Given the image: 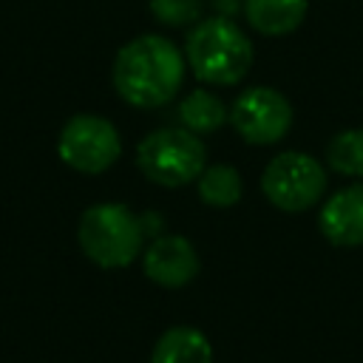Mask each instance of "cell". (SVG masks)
Masks as SVG:
<instances>
[{
  "instance_id": "obj_1",
  "label": "cell",
  "mask_w": 363,
  "mask_h": 363,
  "mask_svg": "<svg viewBox=\"0 0 363 363\" xmlns=\"http://www.w3.org/2000/svg\"><path fill=\"white\" fill-rule=\"evenodd\" d=\"M182 79V51L159 34H142L125 43L113 60V88L133 108H159L170 102Z\"/></svg>"
},
{
  "instance_id": "obj_2",
  "label": "cell",
  "mask_w": 363,
  "mask_h": 363,
  "mask_svg": "<svg viewBox=\"0 0 363 363\" xmlns=\"http://www.w3.org/2000/svg\"><path fill=\"white\" fill-rule=\"evenodd\" d=\"M147 216H136L119 201H102L82 213L77 241L88 261L102 269H122L136 261L147 235Z\"/></svg>"
},
{
  "instance_id": "obj_3",
  "label": "cell",
  "mask_w": 363,
  "mask_h": 363,
  "mask_svg": "<svg viewBox=\"0 0 363 363\" xmlns=\"http://www.w3.org/2000/svg\"><path fill=\"white\" fill-rule=\"evenodd\" d=\"M196 79L210 85H235L252 68V43L230 17H204L184 45Z\"/></svg>"
},
{
  "instance_id": "obj_4",
  "label": "cell",
  "mask_w": 363,
  "mask_h": 363,
  "mask_svg": "<svg viewBox=\"0 0 363 363\" xmlns=\"http://www.w3.org/2000/svg\"><path fill=\"white\" fill-rule=\"evenodd\" d=\"M136 164L153 184L182 187L201 176L207 167V150L199 133L187 128H159L139 142Z\"/></svg>"
},
{
  "instance_id": "obj_5",
  "label": "cell",
  "mask_w": 363,
  "mask_h": 363,
  "mask_svg": "<svg viewBox=\"0 0 363 363\" xmlns=\"http://www.w3.org/2000/svg\"><path fill=\"white\" fill-rule=\"evenodd\" d=\"M261 190L272 207L284 213H303L320 201L326 190V170L303 150H284L264 167Z\"/></svg>"
},
{
  "instance_id": "obj_6",
  "label": "cell",
  "mask_w": 363,
  "mask_h": 363,
  "mask_svg": "<svg viewBox=\"0 0 363 363\" xmlns=\"http://www.w3.org/2000/svg\"><path fill=\"white\" fill-rule=\"evenodd\" d=\"M57 153L60 159L88 176L105 173L122 153L119 130L96 113H77L71 116L60 136H57Z\"/></svg>"
},
{
  "instance_id": "obj_7",
  "label": "cell",
  "mask_w": 363,
  "mask_h": 363,
  "mask_svg": "<svg viewBox=\"0 0 363 363\" xmlns=\"http://www.w3.org/2000/svg\"><path fill=\"white\" fill-rule=\"evenodd\" d=\"M230 125L250 145H275L292 128V105L281 91L255 85L233 102Z\"/></svg>"
},
{
  "instance_id": "obj_8",
  "label": "cell",
  "mask_w": 363,
  "mask_h": 363,
  "mask_svg": "<svg viewBox=\"0 0 363 363\" xmlns=\"http://www.w3.org/2000/svg\"><path fill=\"white\" fill-rule=\"evenodd\" d=\"M199 252L184 235H153L142 258L145 275L164 289L187 286L199 275Z\"/></svg>"
},
{
  "instance_id": "obj_9",
  "label": "cell",
  "mask_w": 363,
  "mask_h": 363,
  "mask_svg": "<svg viewBox=\"0 0 363 363\" xmlns=\"http://www.w3.org/2000/svg\"><path fill=\"white\" fill-rule=\"evenodd\" d=\"M318 227L335 247H363V184H349L320 207Z\"/></svg>"
},
{
  "instance_id": "obj_10",
  "label": "cell",
  "mask_w": 363,
  "mask_h": 363,
  "mask_svg": "<svg viewBox=\"0 0 363 363\" xmlns=\"http://www.w3.org/2000/svg\"><path fill=\"white\" fill-rule=\"evenodd\" d=\"M309 0H244L250 26L264 37H286L306 17Z\"/></svg>"
},
{
  "instance_id": "obj_11",
  "label": "cell",
  "mask_w": 363,
  "mask_h": 363,
  "mask_svg": "<svg viewBox=\"0 0 363 363\" xmlns=\"http://www.w3.org/2000/svg\"><path fill=\"white\" fill-rule=\"evenodd\" d=\"M150 363H213V346L193 326H170L156 340Z\"/></svg>"
},
{
  "instance_id": "obj_12",
  "label": "cell",
  "mask_w": 363,
  "mask_h": 363,
  "mask_svg": "<svg viewBox=\"0 0 363 363\" xmlns=\"http://www.w3.org/2000/svg\"><path fill=\"white\" fill-rule=\"evenodd\" d=\"M179 116H182L184 128L193 133H216L230 119V111L213 91L196 88L182 99Z\"/></svg>"
},
{
  "instance_id": "obj_13",
  "label": "cell",
  "mask_w": 363,
  "mask_h": 363,
  "mask_svg": "<svg viewBox=\"0 0 363 363\" xmlns=\"http://www.w3.org/2000/svg\"><path fill=\"white\" fill-rule=\"evenodd\" d=\"M241 176L233 164H210L199 176V199L210 207H233L241 199Z\"/></svg>"
},
{
  "instance_id": "obj_14",
  "label": "cell",
  "mask_w": 363,
  "mask_h": 363,
  "mask_svg": "<svg viewBox=\"0 0 363 363\" xmlns=\"http://www.w3.org/2000/svg\"><path fill=\"white\" fill-rule=\"evenodd\" d=\"M326 162L340 176H363V130L349 128L329 139Z\"/></svg>"
},
{
  "instance_id": "obj_15",
  "label": "cell",
  "mask_w": 363,
  "mask_h": 363,
  "mask_svg": "<svg viewBox=\"0 0 363 363\" xmlns=\"http://www.w3.org/2000/svg\"><path fill=\"white\" fill-rule=\"evenodd\" d=\"M150 14L164 26L182 28L201 17V0H150Z\"/></svg>"
}]
</instances>
